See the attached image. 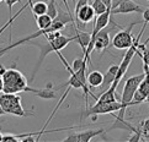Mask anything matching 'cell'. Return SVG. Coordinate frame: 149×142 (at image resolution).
Here are the masks:
<instances>
[{"label": "cell", "instance_id": "1", "mask_svg": "<svg viewBox=\"0 0 149 142\" xmlns=\"http://www.w3.org/2000/svg\"><path fill=\"white\" fill-rule=\"evenodd\" d=\"M1 77L4 80V93L29 92L43 99H54L57 97L54 91L51 89L52 85H48V88L43 89L30 87L27 85V80L24 76V73L16 69H5L1 73Z\"/></svg>", "mask_w": 149, "mask_h": 142}, {"label": "cell", "instance_id": "2", "mask_svg": "<svg viewBox=\"0 0 149 142\" xmlns=\"http://www.w3.org/2000/svg\"><path fill=\"white\" fill-rule=\"evenodd\" d=\"M77 40V36L73 34V36H64V34H61L58 36L57 38L52 39V40H47V44H37L36 45L40 48L41 50V54H40V59H38V62H37V65L35 67V70L32 72V77H31V80H33L35 78V75L37 73V70L40 69V66L42 65V62H43L45 58L48 55L49 53H52V51H56V53H59V51L62 49H64L65 47L72 43V42Z\"/></svg>", "mask_w": 149, "mask_h": 142}, {"label": "cell", "instance_id": "3", "mask_svg": "<svg viewBox=\"0 0 149 142\" xmlns=\"http://www.w3.org/2000/svg\"><path fill=\"white\" fill-rule=\"evenodd\" d=\"M144 72L139 73V75H133L131 77L127 78V81L125 82V87H123V92L121 96V103H122V109L118 112V115H116L117 120H125V114H126V109L131 107V106H136V103L133 102V96H134L136 91L139 87V83L144 78Z\"/></svg>", "mask_w": 149, "mask_h": 142}, {"label": "cell", "instance_id": "4", "mask_svg": "<svg viewBox=\"0 0 149 142\" xmlns=\"http://www.w3.org/2000/svg\"><path fill=\"white\" fill-rule=\"evenodd\" d=\"M146 27H147V25H146V23H143V27H142V29H141V32L138 33V36H137L136 38H134V43L132 44V47H130V48L127 49L126 54H125V56H123V59H122L121 64L118 65V71H117L116 78H115L113 83H112V85H111V86H112L113 88H116V89H117V87H118V85H120L121 80H122V78H123L125 73L127 72V70H128V67H130L131 62H132L133 56H134V55L137 54L138 45H139V42H141V37H142L143 32H144Z\"/></svg>", "mask_w": 149, "mask_h": 142}, {"label": "cell", "instance_id": "5", "mask_svg": "<svg viewBox=\"0 0 149 142\" xmlns=\"http://www.w3.org/2000/svg\"><path fill=\"white\" fill-rule=\"evenodd\" d=\"M0 104L6 114H13L16 117H27L32 115L27 113L22 107L21 97L17 93H1L0 94Z\"/></svg>", "mask_w": 149, "mask_h": 142}, {"label": "cell", "instance_id": "6", "mask_svg": "<svg viewBox=\"0 0 149 142\" xmlns=\"http://www.w3.org/2000/svg\"><path fill=\"white\" fill-rule=\"evenodd\" d=\"M122 109L121 102H110V103H101L96 102L93 107H86V109L81 114V120L89 117H97L101 114H112L115 112H120Z\"/></svg>", "mask_w": 149, "mask_h": 142}, {"label": "cell", "instance_id": "7", "mask_svg": "<svg viewBox=\"0 0 149 142\" xmlns=\"http://www.w3.org/2000/svg\"><path fill=\"white\" fill-rule=\"evenodd\" d=\"M137 23H138L137 21H134V22L130 23L126 28H121V31H118L115 34V37L112 38V42H111L113 48L125 50V49H128L130 47H132V44L134 43V38H133V34H132V28Z\"/></svg>", "mask_w": 149, "mask_h": 142}, {"label": "cell", "instance_id": "8", "mask_svg": "<svg viewBox=\"0 0 149 142\" xmlns=\"http://www.w3.org/2000/svg\"><path fill=\"white\" fill-rule=\"evenodd\" d=\"M143 11H144V8L138 5L133 0H118L117 3L112 4L111 16L112 15H126V14H132V12L143 14Z\"/></svg>", "mask_w": 149, "mask_h": 142}, {"label": "cell", "instance_id": "9", "mask_svg": "<svg viewBox=\"0 0 149 142\" xmlns=\"http://www.w3.org/2000/svg\"><path fill=\"white\" fill-rule=\"evenodd\" d=\"M75 16H77V21L79 23L86 25L95 20L96 14H95V10L90 3L81 4V5L75 4Z\"/></svg>", "mask_w": 149, "mask_h": 142}, {"label": "cell", "instance_id": "10", "mask_svg": "<svg viewBox=\"0 0 149 142\" xmlns=\"http://www.w3.org/2000/svg\"><path fill=\"white\" fill-rule=\"evenodd\" d=\"M104 132H106V130H104V129L85 130V131H81V132H75V134L69 135L62 141H65V142H89L94 137H96V136L102 135Z\"/></svg>", "mask_w": 149, "mask_h": 142}, {"label": "cell", "instance_id": "11", "mask_svg": "<svg viewBox=\"0 0 149 142\" xmlns=\"http://www.w3.org/2000/svg\"><path fill=\"white\" fill-rule=\"evenodd\" d=\"M117 71H118V65H111L109 67L107 72L104 75V82H102V85L100 86L101 88H102L101 93H102L104 91H106V89H107L113 83L115 78H116V75H117Z\"/></svg>", "mask_w": 149, "mask_h": 142}, {"label": "cell", "instance_id": "12", "mask_svg": "<svg viewBox=\"0 0 149 142\" xmlns=\"http://www.w3.org/2000/svg\"><path fill=\"white\" fill-rule=\"evenodd\" d=\"M74 34L77 36V42L79 43V45L81 47L83 54L85 55L86 49H88V45L90 43V40H91V33H88V32H85V31H80L77 27L75 29H74Z\"/></svg>", "mask_w": 149, "mask_h": 142}, {"label": "cell", "instance_id": "13", "mask_svg": "<svg viewBox=\"0 0 149 142\" xmlns=\"http://www.w3.org/2000/svg\"><path fill=\"white\" fill-rule=\"evenodd\" d=\"M86 81H88V85L90 87H100L101 85H102L104 82V73L101 71H91L90 73H88L86 76Z\"/></svg>", "mask_w": 149, "mask_h": 142}, {"label": "cell", "instance_id": "14", "mask_svg": "<svg viewBox=\"0 0 149 142\" xmlns=\"http://www.w3.org/2000/svg\"><path fill=\"white\" fill-rule=\"evenodd\" d=\"M116 88H113L112 86H110L106 91H104L101 93V96L97 97L96 102H101V103H110V102H116Z\"/></svg>", "mask_w": 149, "mask_h": 142}, {"label": "cell", "instance_id": "15", "mask_svg": "<svg viewBox=\"0 0 149 142\" xmlns=\"http://www.w3.org/2000/svg\"><path fill=\"white\" fill-rule=\"evenodd\" d=\"M36 19V23L38 26V29H45V28H48L49 26L53 22V19L47 14L43 15H40V16H35Z\"/></svg>", "mask_w": 149, "mask_h": 142}, {"label": "cell", "instance_id": "16", "mask_svg": "<svg viewBox=\"0 0 149 142\" xmlns=\"http://www.w3.org/2000/svg\"><path fill=\"white\" fill-rule=\"evenodd\" d=\"M26 8H30V3H27V4H25V5H24V6H22V8H20V9H19V11H17L16 14H15V15H14V16H11V17H10V19L8 20V22H6V23H4V26H1V27H0V34H1V33H3V32H4V31H5V29H6L8 27H10V26H11V23H13V22H14V21H15V20H16V19L19 17V16H20V15H21V14H22V12L25 11V9H26Z\"/></svg>", "mask_w": 149, "mask_h": 142}, {"label": "cell", "instance_id": "17", "mask_svg": "<svg viewBox=\"0 0 149 142\" xmlns=\"http://www.w3.org/2000/svg\"><path fill=\"white\" fill-rule=\"evenodd\" d=\"M93 5V8L95 10V14H96V16L97 15H101V14H104L105 11H107L109 9L111 8H107L106 6V4L102 1V0H93L91 3H90Z\"/></svg>", "mask_w": 149, "mask_h": 142}, {"label": "cell", "instance_id": "18", "mask_svg": "<svg viewBox=\"0 0 149 142\" xmlns=\"http://www.w3.org/2000/svg\"><path fill=\"white\" fill-rule=\"evenodd\" d=\"M137 54H139L142 60H143V64H147L149 66V49L147 48V45L143 43L138 45V50H137Z\"/></svg>", "mask_w": 149, "mask_h": 142}, {"label": "cell", "instance_id": "19", "mask_svg": "<svg viewBox=\"0 0 149 142\" xmlns=\"http://www.w3.org/2000/svg\"><path fill=\"white\" fill-rule=\"evenodd\" d=\"M48 5V8H47V15H49V16L54 20L58 15V9H57V5H56V0H49V3L47 4Z\"/></svg>", "mask_w": 149, "mask_h": 142}, {"label": "cell", "instance_id": "20", "mask_svg": "<svg viewBox=\"0 0 149 142\" xmlns=\"http://www.w3.org/2000/svg\"><path fill=\"white\" fill-rule=\"evenodd\" d=\"M85 64H86V61L84 60V58H80V59H75V60L72 62V69H73V71H78Z\"/></svg>", "mask_w": 149, "mask_h": 142}, {"label": "cell", "instance_id": "21", "mask_svg": "<svg viewBox=\"0 0 149 142\" xmlns=\"http://www.w3.org/2000/svg\"><path fill=\"white\" fill-rule=\"evenodd\" d=\"M139 129H141V131H142V134L147 137V136H148V132H149V118H147L146 120H143Z\"/></svg>", "mask_w": 149, "mask_h": 142}, {"label": "cell", "instance_id": "22", "mask_svg": "<svg viewBox=\"0 0 149 142\" xmlns=\"http://www.w3.org/2000/svg\"><path fill=\"white\" fill-rule=\"evenodd\" d=\"M19 137L17 135H3L1 137V142H17Z\"/></svg>", "mask_w": 149, "mask_h": 142}, {"label": "cell", "instance_id": "23", "mask_svg": "<svg viewBox=\"0 0 149 142\" xmlns=\"http://www.w3.org/2000/svg\"><path fill=\"white\" fill-rule=\"evenodd\" d=\"M143 23L148 25L149 23V8L148 9H144V11H143Z\"/></svg>", "mask_w": 149, "mask_h": 142}, {"label": "cell", "instance_id": "24", "mask_svg": "<svg viewBox=\"0 0 149 142\" xmlns=\"http://www.w3.org/2000/svg\"><path fill=\"white\" fill-rule=\"evenodd\" d=\"M6 1V4H8V6H9V11L11 12V10H13V6L16 3H21V0H5Z\"/></svg>", "mask_w": 149, "mask_h": 142}, {"label": "cell", "instance_id": "25", "mask_svg": "<svg viewBox=\"0 0 149 142\" xmlns=\"http://www.w3.org/2000/svg\"><path fill=\"white\" fill-rule=\"evenodd\" d=\"M62 3H63V5L67 8V11L69 12V14H72V11H70V9H69V5H68V0H62Z\"/></svg>", "mask_w": 149, "mask_h": 142}, {"label": "cell", "instance_id": "26", "mask_svg": "<svg viewBox=\"0 0 149 142\" xmlns=\"http://www.w3.org/2000/svg\"><path fill=\"white\" fill-rule=\"evenodd\" d=\"M4 92V80H3V77L0 76V93H3Z\"/></svg>", "mask_w": 149, "mask_h": 142}, {"label": "cell", "instance_id": "27", "mask_svg": "<svg viewBox=\"0 0 149 142\" xmlns=\"http://www.w3.org/2000/svg\"><path fill=\"white\" fill-rule=\"evenodd\" d=\"M6 113L4 112V109H3V107H1V104H0V117H1V115H5Z\"/></svg>", "mask_w": 149, "mask_h": 142}, {"label": "cell", "instance_id": "28", "mask_svg": "<svg viewBox=\"0 0 149 142\" xmlns=\"http://www.w3.org/2000/svg\"><path fill=\"white\" fill-rule=\"evenodd\" d=\"M1 137H3V134H1V131H0V142H1Z\"/></svg>", "mask_w": 149, "mask_h": 142}, {"label": "cell", "instance_id": "29", "mask_svg": "<svg viewBox=\"0 0 149 142\" xmlns=\"http://www.w3.org/2000/svg\"><path fill=\"white\" fill-rule=\"evenodd\" d=\"M3 1H4V0H0V3H3Z\"/></svg>", "mask_w": 149, "mask_h": 142}]
</instances>
